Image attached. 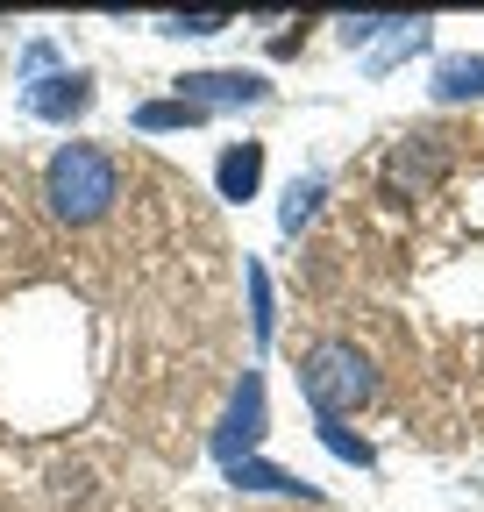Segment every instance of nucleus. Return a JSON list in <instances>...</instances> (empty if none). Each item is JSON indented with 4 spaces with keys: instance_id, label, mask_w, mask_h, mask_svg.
<instances>
[{
    "instance_id": "nucleus-8",
    "label": "nucleus",
    "mask_w": 484,
    "mask_h": 512,
    "mask_svg": "<svg viewBox=\"0 0 484 512\" xmlns=\"http://www.w3.org/2000/svg\"><path fill=\"white\" fill-rule=\"evenodd\" d=\"M470 93H484V57H449L435 72V100H470Z\"/></svg>"
},
{
    "instance_id": "nucleus-4",
    "label": "nucleus",
    "mask_w": 484,
    "mask_h": 512,
    "mask_svg": "<svg viewBox=\"0 0 484 512\" xmlns=\"http://www.w3.org/2000/svg\"><path fill=\"white\" fill-rule=\"evenodd\" d=\"M442 164H449V143H442V136H406V143L392 150V164H385V185L399 192V200H406V192L420 200V192L442 178Z\"/></svg>"
},
{
    "instance_id": "nucleus-1",
    "label": "nucleus",
    "mask_w": 484,
    "mask_h": 512,
    "mask_svg": "<svg viewBox=\"0 0 484 512\" xmlns=\"http://www.w3.org/2000/svg\"><path fill=\"white\" fill-rule=\"evenodd\" d=\"M43 200H50L57 221L93 228L121 200V171H114V157L100 143H65V150L50 157V171H43Z\"/></svg>"
},
{
    "instance_id": "nucleus-6",
    "label": "nucleus",
    "mask_w": 484,
    "mask_h": 512,
    "mask_svg": "<svg viewBox=\"0 0 484 512\" xmlns=\"http://www.w3.org/2000/svg\"><path fill=\"white\" fill-rule=\"evenodd\" d=\"M29 107H36L43 121H72V114L93 107V79H86V72H57V79H43V86L29 93Z\"/></svg>"
},
{
    "instance_id": "nucleus-9",
    "label": "nucleus",
    "mask_w": 484,
    "mask_h": 512,
    "mask_svg": "<svg viewBox=\"0 0 484 512\" xmlns=\"http://www.w3.org/2000/svg\"><path fill=\"white\" fill-rule=\"evenodd\" d=\"M228 477H235V484H250V491H285V498H314V484H299V477H285V470H271V463H228Z\"/></svg>"
},
{
    "instance_id": "nucleus-12",
    "label": "nucleus",
    "mask_w": 484,
    "mask_h": 512,
    "mask_svg": "<svg viewBox=\"0 0 484 512\" xmlns=\"http://www.w3.org/2000/svg\"><path fill=\"white\" fill-rule=\"evenodd\" d=\"M314 207H321V178L292 185V200H285V228H307V221H314Z\"/></svg>"
},
{
    "instance_id": "nucleus-7",
    "label": "nucleus",
    "mask_w": 484,
    "mask_h": 512,
    "mask_svg": "<svg viewBox=\"0 0 484 512\" xmlns=\"http://www.w3.org/2000/svg\"><path fill=\"white\" fill-rule=\"evenodd\" d=\"M214 185H221V200H250L264 185V143H228L214 164Z\"/></svg>"
},
{
    "instance_id": "nucleus-2",
    "label": "nucleus",
    "mask_w": 484,
    "mask_h": 512,
    "mask_svg": "<svg viewBox=\"0 0 484 512\" xmlns=\"http://www.w3.org/2000/svg\"><path fill=\"white\" fill-rule=\"evenodd\" d=\"M299 392H307L314 420H342L356 406H371L378 370H371V356H363L356 342H321L307 363H299Z\"/></svg>"
},
{
    "instance_id": "nucleus-13",
    "label": "nucleus",
    "mask_w": 484,
    "mask_h": 512,
    "mask_svg": "<svg viewBox=\"0 0 484 512\" xmlns=\"http://www.w3.org/2000/svg\"><path fill=\"white\" fill-rule=\"evenodd\" d=\"M250 306H257V342H271V278H264V264H250Z\"/></svg>"
},
{
    "instance_id": "nucleus-3",
    "label": "nucleus",
    "mask_w": 484,
    "mask_h": 512,
    "mask_svg": "<svg viewBox=\"0 0 484 512\" xmlns=\"http://www.w3.org/2000/svg\"><path fill=\"white\" fill-rule=\"evenodd\" d=\"M257 441H264V377H257V370H242L235 406H228L214 448H221V463H250V448H257Z\"/></svg>"
},
{
    "instance_id": "nucleus-14",
    "label": "nucleus",
    "mask_w": 484,
    "mask_h": 512,
    "mask_svg": "<svg viewBox=\"0 0 484 512\" xmlns=\"http://www.w3.org/2000/svg\"><path fill=\"white\" fill-rule=\"evenodd\" d=\"M164 29L171 36H214V29H228V15H171Z\"/></svg>"
},
{
    "instance_id": "nucleus-10",
    "label": "nucleus",
    "mask_w": 484,
    "mask_h": 512,
    "mask_svg": "<svg viewBox=\"0 0 484 512\" xmlns=\"http://www.w3.org/2000/svg\"><path fill=\"white\" fill-rule=\"evenodd\" d=\"M207 114L193 107V100H150V107H136V128H200Z\"/></svg>"
},
{
    "instance_id": "nucleus-5",
    "label": "nucleus",
    "mask_w": 484,
    "mask_h": 512,
    "mask_svg": "<svg viewBox=\"0 0 484 512\" xmlns=\"http://www.w3.org/2000/svg\"><path fill=\"white\" fill-rule=\"evenodd\" d=\"M178 100H193L200 114L207 107H257V100H271V86L257 72H186L178 79Z\"/></svg>"
},
{
    "instance_id": "nucleus-11",
    "label": "nucleus",
    "mask_w": 484,
    "mask_h": 512,
    "mask_svg": "<svg viewBox=\"0 0 484 512\" xmlns=\"http://www.w3.org/2000/svg\"><path fill=\"white\" fill-rule=\"evenodd\" d=\"M321 441L335 448V456H342V463H356V470H363V463H371V441H356V434H349L342 420H321Z\"/></svg>"
}]
</instances>
